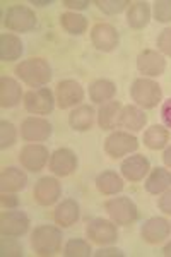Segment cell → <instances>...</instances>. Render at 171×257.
<instances>
[{"label":"cell","mask_w":171,"mask_h":257,"mask_svg":"<svg viewBox=\"0 0 171 257\" xmlns=\"http://www.w3.org/2000/svg\"><path fill=\"white\" fill-rule=\"evenodd\" d=\"M16 74L24 84L31 86V88H41L52 81V67H50L48 60L41 59V57L23 60L16 67Z\"/></svg>","instance_id":"1"},{"label":"cell","mask_w":171,"mask_h":257,"mask_svg":"<svg viewBox=\"0 0 171 257\" xmlns=\"http://www.w3.org/2000/svg\"><path fill=\"white\" fill-rule=\"evenodd\" d=\"M62 231L53 225H40L31 233L33 250L38 255L50 257L60 252L62 248Z\"/></svg>","instance_id":"2"},{"label":"cell","mask_w":171,"mask_h":257,"mask_svg":"<svg viewBox=\"0 0 171 257\" xmlns=\"http://www.w3.org/2000/svg\"><path fill=\"white\" fill-rule=\"evenodd\" d=\"M130 96L137 106H140L142 110H151L162 101V89L156 81L139 77L132 82Z\"/></svg>","instance_id":"3"},{"label":"cell","mask_w":171,"mask_h":257,"mask_svg":"<svg viewBox=\"0 0 171 257\" xmlns=\"http://www.w3.org/2000/svg\"><path fill=\"white\" fill-rule=\"evenodd\" d=\"M105 209L115 225L128 226L137 221L139 209L130 197H111L105 202Z\"/></svg>","instance_id":"4"},{"label":"cell","mask_w":171,"mask_h":257,"mask_svg":"<svg viewBox=\"0 0 171 257\" xmlns=\"http://www.w3.org/2000/svg\"><path fill=\"white\" fill-rule=\"evenodd\" d=\"M38 19L33 9L28 6H12L4 14V26L14 33H28L35 30Z\"/></svg>","instance_id":"5"},{"label":"cell","mask_w":171,"mask_h":257,"mask_svg":"<svg viewBox=\"0 0 171 257\" xmlns=\"http://www.w3.org/2000/svg\"><path fill=\"white\" fill-rule=\"evenodd\" d=\"M139 149V139L123 131H115L105 139V153L110 158L118 160Z\"/></svg>","instance_id":"6"},{"label":"cell","mask_w":171,"mask_h":257,"mask_svg":"<svg viewBox=\"0 0 171 257\" xmlns=\"http://www.w3.org/2000/svg\"><path fill=\"white\" fill-rule=\"evenodd\" d=\"M57 99L53 96L52 89L38 88L31 89L24 94V108L33 115H48L55 108Z\"/></svg>","instance_id":"7"},{"label":"cell","mask_w":171,"mask_h":257,"mask_svg":"<svg viewBox=\"0 0 171 257\" xmlns=\"http://www.w3.org/2000/svg\"><path fill=\"white\" fill-rule=\"evenodd\" d=\"M86 235L91 242L98 243V245H111L118 240L116 225L110 219L103 218H94L93 221H89L86 228Z\"/></svg>","instance_id":"8"},{"label":"cell","mask_w":171,"mask_h":257,"mask_svg":"<svg viewBox=\"0 0 171 257\" xmlns=\"http://www.w3.org/2000/svg\"><path fill=\"white\" fill-rule=\"evenodd\" d=\"M29 225L31 221L24 211L7 209L0 214V233L6 237H23L24 233H28Z\"/></svg>","instance_id":"9"},{"label":"cell","mask_w":171,"mask_h":257,"mask_svg":"<svg viewBox=\"0 0 171 257\" xmlns=\"http://www.w3.org/2000/svg\"><path fill=\"white\" fill-rule=\"evenodd\" d=\"M55 99H57L58 108H62V110L74 108L76 105H81V103L84 101V88H82L77 81H72V79L60 81L57 84Z\"/></svg>","instance_id":"10"},{"label":"cell","mask_w":171,"mask_h":257,"mask_svg":"<svg viewBox=\"0 0 171 257\" xmlns=\"http://www.w3.org/2000/svg\"><path fill=\"white\" fill-rule=\"evenodd\" d=\"M50 153L43 144H26L19 153V163L24 170L33 173L41 172L50 161Z\"/></svg>","instance_id":"11"},{"label":"cell","mask_w":171,"mask_h":257,"mask_svg":"<svg viewBox=\"0 0 171 257\" xmlns=\"http://www.w3.org/2000/svg\"><path fill=\"white\" fill-rule=\"evenodd\" d=\"M91 41H93V47L103 53H110L116 50L120 43V36L115 26L108 23H98L91 30Z\"/></svg>","instance_id":"12"},{"label":"cell","mask_w":171,"mask_h":257,"mask_svg":"<svg viewBox=\"0 0 171 257\" xmlns=\"http://www.w3.org/2000/svg\"><path fill=\"white\" fill-rule=\"evenodd\" d=\"M53 132L52 123L43 117H28L21 123V138L28 143H43Z\"/></svg>","instance_id":"13"},{"label":"cell","mask_w":171,"mask_h":257,"mask_svg":"<svg viewBox=\"0 0 171 257\" xmlns=\"http://www.w3.org/2000/svg\"><path fill=\"white\" fill-rule=\"evenodd\" d=\"M171 233V223L166 218L154 216L144 221L140 226V237L144 242L151 243V245H157V243L164 242Z\"/></svg>","instance_id":"14"},{"label":"cell","mask_w":171,"mask_h":257,"mask_svg":"<svg viewBox=\"0 0 171 257\" xmlns=\"http://www.w3.org/2000/svg\"><path fill=\"white\" fill-rule=\"evenodd\" d=\"M137 69L149 77H159L166 70L164 55L157 50H142L137 57Z\"/></svg>","instance_id":"15"},{"label":"cell","mask_w":171,"mask_h":257,"mask_svg":"<svg viewBox=\"0 0 171 257\" xmlns=\"http://www.w3.org/2000/svg\"><path fill=\"white\" fill-rule=\"evenodd\" d=\"M62 194V185L55 177H41L35 184L33 196L40 206H52L58 201Z\"/></svg>","instance_id":"16"},{"label":"cell","mask_w":171,"mask_h":257,"mask_svg":"<svg viewBox=\"0 0 171 257\" xmlns=\"http://www.w3.org/2000/svg\"><path fill=\"white\" fill-rule=\"evenodd\" d=\"M50 170L57 177H69L77 170V156L74 151L67 148H60L50 156Z\"/></svg>","instance_id":"17"},{"label":"cell","mask_w":171,"mask_h":257,"mask_svg":"<svg viewBox=\"0 0 171 257\" xmlns=\"http://www.w3.org/2000/svg\"><path fill=\"white\" fill-rule=\"evenodd\" d=\"M120 170H122L123 178H127V180H130V182H140V180H144V177L147 175L149 170H151V163H149V160L142 155H133L122 161Z\"/></svg>","instance_id":"18"},{"label":"cell","mask_w":171,"mask_h":257,"mask_svg":"<svg viewBox=\"0 0 171 257\" xmlns=\"http://www.w3.org/2000/svg\"><path fill=\"white\" fill-rule=\"evenodd\" d=\"M28 185V175L21 168L7 167L0 173V190L2 192H19V190L26 189Z\"/></svg>","instance_id":"19"},{"label":"cell","mask_w":171,"mask_h":257,"mask_svg":"<svg viewBox=\"0 0 171 257\" xmlns=\"http://www.w3.org/2000/svg\"><path fill=\"white\" fill-rule=\"evenodd\" d=\"M21 98H23V89L19 82L9 76L0 77V106L2 108L18 106Z\"/></svg>","instance_id":"20"},{"label":"cell","mask_w":171,"mask_h":257,"mask_svg":"<svg viewBox=\"0 0 171 257\" xmlns=\"http://www.w3.org/2000/svg\"><path fill=\"white\" fill-rule=\"evenodd\" d=\"M122 103L120 101H106L101 105L98 111V125L103 131H113L116 125H120V115H122Z\"/></svg>","instance_id":"21"},{"label":"cell","mask_w":171,"mask_h":257,"mask_svg":"<svg viewBox=\"0 0 171 257\" xmlns=\"http://www.w3.org/2000/svg\"><path fill=\"white\" fill-rule=\"evenodd\" d=\"M79 216H81V209H79V204L74 199H65V201H62L55 208V213H53L55 223L60 225L62 228L72 226L74 223L79 221Z\"/></svg>","instance_id":"22"},{"label":"cell","mask_w":171,"mask_h":257,"mask_svg":"<svg viewBox=\"0 0 171 257\" xmlns=\"http://www.w3.org/2000/svg\"><path fill=\"white\" fill-rule=\"evenodd\" d=\"M24 52V45L19 36L12 33H4L0 35V60L14 62L19 60Z\"/></svg>","instance_id":"23"},{"label":"cell","mask_w":171,"mask_h":257,"mask_svg":"<svg viewBox=\"0 0 171 257\" xmlns=\"http://www.w3.org/2000/svg\"><path fill=\"white\" fill-rule=\"evenodd\" d=\"M151 21V6L147 2H132L127 9V24L132 30H144Z\"/></svg>","instance_id":"24"},{"label":"cell","mask_w":171,"mask_h":257,"mask_svg":"<svg viewBox=\"0 0 171 257\" xmlns=\"http://www.w3.org/2000/svg\"><path fill=\"white\" fill-rule=\"evenodd\" d=\"M147 123V115L144 113V110L140 106L135 105H127L122 108V115H120V125L128 131L139 132L142 131Z\"/></svg>","instance_id":"25"},{"label":"cell","mask_w":171,"mask_h":257,"mask_svg":"<svg viewBox=\"0 0 171 257\" xmlns=\"http://www.w3.org/2000/svg\"><path fill=\"white\" fill-rule=\"evenodd\" d=\"M145 190L152 196H157V194L166 192L171 187V172L166 168H154L149 177L145 178V184H144Z\"/></svg>","instance_id":"26"},{"label":"cell","mask_w":171,"mask_h":257,"mask_svg":"<svg viewBox=\"0 0 171 257\" xmlns=\"http://www.w3.org/2000/svg\"><path fill=\"white\" fill-rule=\"evenodd\" d=\"M96 189L105 196H116L123 190V178L113 170H105L96 177Z\"/></svg>","instance_id":"27"},{"label":"cell","mask_w":171,"mask_h":257,"mask_svg":"<svg viewBox=\"0 0 171 257\" xmlns=\"http://www.w3.org/2000/svg\"><path fill=\"white\" fill-rule=\"evenodd\" d=\"M94 123V110L89 105H81L69 115V125L77 132H86Z\"/></svg>","instance_id":"28"},{"label":"cell","mask_w":171,"mask_h":257,"mask_svg":"<svg viewBox=\"0 0 171 257\" xmlns=\"http://www.w3.org/2000/svg\"><path fill=\"white\" fill-rule=\"evenodd\" d=\"M116 94V86L115 82L108 81V79H96L94 82H91L89 86V98L93 103H103L111 101L113 96Z\"/></svg>","instance_id":"29"},{"label":"cell","mask_w":171,"mask_h":257,"mask_svg":"<svg viewBox=\"0 0 171 257\" xmlns=\"http://www.w3.org/2000/svg\"><path fill=\"white\" fill-rule=\"evenodd\" d=\"M169 143V132L164 125H151L144 132V144L152 151L166 148Z\"/></svg>","instance_id":"30"},{"label":"cell","mask_w":171,"mask_h":257,"mask_svg":"<svg viewBox=\"0 0 171 257\" xmlns=\"http://www.w3.org/2000/svg\"><path fill=\"white\" fill-rule=\"evenodd\" d=\"M60 26L72 36L84 35L87 30V19L77 12H64L60 16Z\"/></svg>","instance_id":"31"},{"label":"cell","mask_w":171,"mask_h":257,"mask_svg":"<svg viewBox=\"0 0 171 257\" xmlns=\"http://www.w3.org/2000/svg\"><path fill=\"white\" fill-rule=\"evenodd\" d=\"M91 254H93V248L82 238L69 240L64 247V255L67 257H89Z\"/></svg>","instance_id":"32"},{"label":"cell","mask_w":171,"mask_h":257,"mask_svg":"<svg viewBox=\"0 0 171 257\" xmlns=\"http://www.w3.org/2000/svg\"><path fill=\"white\" fill-rule=\"evenodd\" d=\"M16 141H18V128L12 122L2 120L0 122V148L7 149L11 146H14Z\"/></svg>","instance_id":"33"},{"label":"cell","mask_w":171,"mask_h":257,"mask_svg":"<svg viewBox=\"0 0 171 257\" xmlns=\"http://www.w3.org/2000/svg\"><path fill=\"white\" fill-rule=\"evenodd\" d=\"M23 254V245L18 242V237H6V235H2V240H0V255L21 257Z\"/></svg>","instance_id":"34"},{"label":"cell","mask_w":171,"mask_h":257,"mask_svg":"<svg viewBox=\"0 0 171 257\" xmlns=\"http://www.w3.org/2000/svg\"><path fill=\"white\" fill-rule=\"evenodd\" d=\"M94 4L98 6L99 11H103L105 14H110V16L120 14V12L128 9V6H130L128 0H96Z\"/></svg>","instance_id":"35"},{"label":"cell","mask_w":171,"mask_h":257,"mask_svg":"<svg viewBox=\"0 0 171 257\" xmlns=\"http://www.w3.org/2000/svg\"><path fill=\"white\" fill-rule=\"evenodd\" d=\"M154 19L157 23H171V0H157L154 2Z\"/></svg>","instance_id":"36"},{"label":"cell","mask_w":171,"mask_h":257,"mask_svg":"<svg viewBox=\"0 0 171 257\" xmlns=\"http://www.w3.org/2000/svg\"><path fill=\"white\" fill-rule=\"evenodd\" d=\"M157 48L162 55L171 57V28H164L157 36Z\"/></svg>","instance_id":"37"},{"label":"cell","mask_w":171,"mask_h":257,"mask_svg":"<svg viewBox=\"0 0 171 257\" xmlns=\"http://www.w3.org/2000/svg\"><path fill=\"white\" fill-rule=\"evenodd\" d=\"M0 204L7 209H16L19 206V199L12 192H2V196H0Z\"/></svg>","instance_id":"38"},{"label":"cell","mask_w":171,"mask_h":257,"mask_svg":"<svg viewBox=\"0 0 171 257\" xmlns=\"http://www.w3.org/2000/svg\"><path fill=\"white\" fill-rule=\"evenodd\" d=\"M157 208H159L164 214H171V187L159 197V201H157Z\"/></svg>","instance_id":"39"},{"label":"cell","mask_w":171,"mask_h":257,"mask_svg":"<svg viewBox=\"0 0 171 257\" xmlns=\"http://www.w3.org/2000/svg\"><path fill=\"white\" fill-rule=\"evenodd\" d=\"M161 118L164 122V127L171 128V98L166 99L161 106Z\"/></svg>","instance_id":"40"},{"label":"cell","mask_w":171,"mask_h":257,"mask_svg":"<svg viewBox=\"0 0 171 257\" xmlns=\"http://www.w3.org/2000/svg\"><path fill=\"white\" fill-rule=\"evenodd\" d=\"M64 6L72 11H84L89 7V2L87 0H64Z\"/></svg>","instance_id":"41"},{"label":"cell","mask_w":171,"mask_h":257,"mask_svg":"<svg viewBox=\"0 0 171 257\" xmlns=\"http://www.w3.org/2000/svg\"><path fill=\"white\" fill-rule=\"evenodd\" d=\"M96 257H108V255H113V257H122L123 252L120 248H115V247H106V248H99L98 252L94 254Z\"/></svg>","instance_id":"42"},{"label":"cell","mask_w":171,"mask_h":257,"mask_svg":"<svg viewBox=\"0 0 171 257\" xmlns=\"http://www.w3.org/2000/svg\"><path fill=\"white\" fill-rule=\"evenodd\" d=\"M162 161H164L166 168L171 170V146H168L164 149V153H162Z\"/></svg>","instance_id":"43"},{"label":"cell","mask_w":171,"mask_h":257,"mask_svg":"<svg viewBox=\"0 0 171 257\" xmlns=\"http://www.w3.org/2000/svg\"><path fill=\"white\" fill-rule=\"evenodd\" d=\"M31 4L33 6H38V7H47V6H52L53 4V0H31Z\"/></svg>","instance_id":"44"},{"label":"cell","mask_w":171,"mask_h":257,"mask_svg":"<svg viewBox=\"0 0 171 257\" xmlns=\"http://www.w3.org/2000/svg\"><path fill=\"white\" fill-rule=\"evenodd\" d=\"M162 255H166V257H171V240L168 243H166L164 247H162Z\"/></svg>","instance_id":"45"}]
</instances>
